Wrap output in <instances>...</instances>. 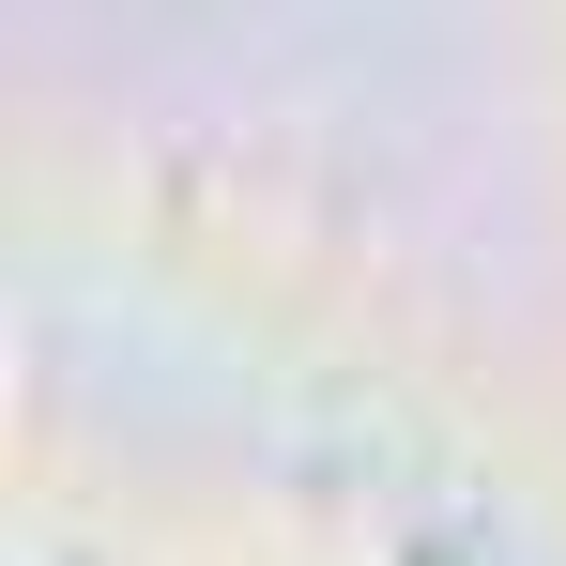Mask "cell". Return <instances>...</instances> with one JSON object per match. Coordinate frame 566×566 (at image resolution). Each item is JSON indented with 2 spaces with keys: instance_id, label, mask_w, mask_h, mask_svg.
<instances>
[{
  "instance_id": "1",
  "label": "cell",
  "mask_w": 566,
  "mask_h": 566,
  "mask_svg": "<svg viewBox=\"0 0 566 566\" xmlns=\"http://www.w3.org/2000/svg\"><path fill=\"white\" fill-rule=\"evenodd\" d=\"M413 566H444V552H413Z\"/></svg>"
}]
</instances>
